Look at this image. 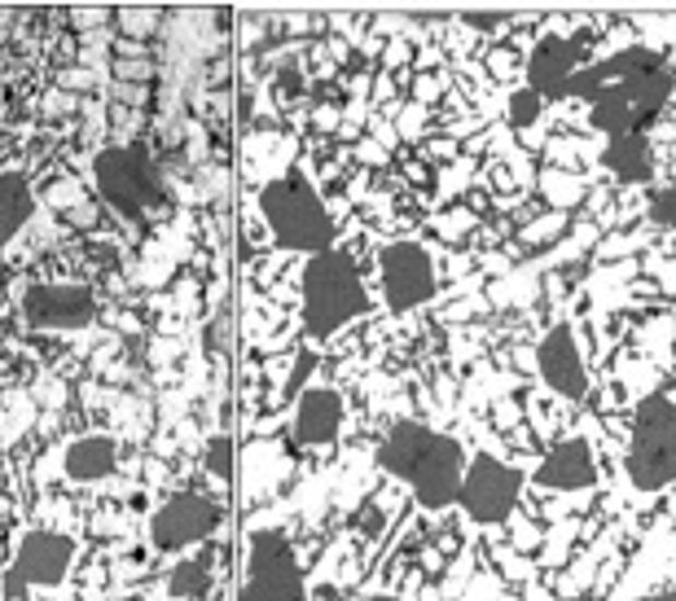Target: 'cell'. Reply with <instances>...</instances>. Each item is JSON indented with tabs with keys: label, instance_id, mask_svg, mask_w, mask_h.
Masks as SVG:
<instances>
[{
	"label": "cell",
	"instance_id": "22",
	"mask_svg": "<svg viewBox=\"0 0 676 601\" xmlns=\"http://www.w3.org/2000/svg\"><path fill=\"white\" fill-rule=\"evenodd\" d=\"M540 110H545V97H540L536 89H527V84H523V89H514V93H510L505 115H510V123H514V128H532V123L540 119Z\"/></svg>",
	"mask_w": 676,
	"mask_h": 601
},
{
	"label": "cell",
	"instance_id": "3",
	"mask_svg": "<svg viewBox=\"0 0 676 601\" xmlns=\"http://www.w3.org/2000/svg\"><path fill=\"white\" fill-rule=\"evenodd\" d=\"M259 211L272 228V237L299 255H325L334 250V220L320 202V193L307 185L303 172H285L272 185L259 189Z\"/></svg>",
	"mask_w": 676,
	"mask_h": 601
},
{
	"label": "cell",
	"instance_id": "4",
	"mask_svg": "<svg viewBox=\"0 0 676 601\" xmlns=\"http://www.w3.org/2000/svg\"><path fill=\"white\" fill-rule=\"evenodd\" d=\"M623 470L641 492H663L676 483V400L645 396L637 404Z\"/></svg>",
	"mask_w": 676,
	"mask_h": 601
},
{
	"label": "cell",
	"instance_id": "17",
	"mask_svg": "<svg viewBox=\"0 0 676 601\" xmlns=\"http://www.w3.org/2000/svg\"><path fill=\"white\" fill-rule=\"evenodd\" d=\"M606 172H610L615 180H623V185L645 180V176L654 172V150H650V141H645L641 132L615 137V141L606 145Z\"/></svg>",
	"mask_w": 676,
	"mask_h": 601
},
{
	"label": "cell",
	"instance_id": "1",
	"mask_svg": "<svg viewBox=\"0 0 676 601\" xmlns=\"http://www.w3.org/2000/svg\"><path fill=\"white\" fill-rule=\"evenodd\" d=\"M378 466L405 479L427 509H448L466 483V448L427 422H396L378 444Z\"/></svg>",
	"mask_w": 676,
	"mask_h": 601
},
{
	"label": "cell",
	"instance_id": "29",
	"mask_svg": "<svg viewBox=\"0 0 676 601\" xmlns=\"http://www.w3.org/2000/svg\"><path fill=\"white\" fill-rule=\"evenodd\" d=\"M357 154H365V163H383V158H387L378 141H361V145H357Z\"/></svg>",
	"mask_w": 676,
	"mask_h": 601
},
{
	"label": "cell",
	"instance_id": "9",
	"mask_svg": "<svg viewBox=\"0 0 676 601\" xmlns=\"http://www.w3.org/2000/svg\"><path fill=\"white\" fill-rule=\"evenodd\" d=\"M378 281H383V294L396 313H413L435 298L440 272H435V259L422 241H392L378 255Z\"/></svg>",
	"mask_w": 676,
	"mask_h": 601
},
{
	"label": "cell",
	"instance_id": "5",
	"mask_svg": "<svg viewBox=\"0 0 676 601\" xmlns=\"http://www.w3.org/2000/svg\"><path fill=\"white\" fill-rule=\"evenodd\" d=\"M93 176L102 198L128 220L141 224L159 202H163V180L154 172V163L141 150H102L93 158Z\"/></svg>",
	"mask_w": 676,
	"mask_h": 601
},
{
	"label": "cell",
	"instance_id": "19",
	"mask_svg": "<svg viewBox=\"0 0 676 601\" xmlns=\"http://www.w3.org/2000/svg\"><path fill=\"white\" fill-rule=\"evenodd\" d=\"M110 470H115V444H110L106 435H89V439L71 444V452H67V474H71L75 483H97V479H106Z\"/></svg>",
	"mask_w": 676,
	"mask_h": 601
},
{
	"label": "cell",
	"instance_id": "8",
	"mask_svg": "<svg viewBox=\"0 0 676 601\" xmlns=\"http://www.w3.org/2000/svg\"><path fill=\"white\" fill-rule=\"evenodd\" d=\"M518 496H523V470H514L497 457H475L466 466V483H462L457 505L466 509L470 522L501 527L518 514Z\"/></svg>",
	"mask_w": 676,
	"mask_h": 601
},
{
	"label": "cell",
	"instance_id": "18",
	"mask_svg": "<svg viewBox=\"0 0 676 601\" xmlns=\"http://www.w3.org/2000/svg\"><path fill=\"white\" fill-rule=\"evenodd\" d=\"M36 211V198H32V185L23 176H0V250H5L23 224L32 220Z\"/></svg>",
	"mask_w": 676,
	"mask_h": 601
},
{
	"label": "cell",
	"instance_id": "7",
	"mask_svg": "<svg viewBox=\"0 0 676 601\" xmlns=\"http://www.w3.org/2000/svg\"><path fill=\"white\" fill-rule=\"evenodd\" d=\"M242 601H307V584H303V570H299L285 535H277V531L250 535Z\"/></svg>",
	"mask_w": 676,
	"mask_h": 601
},
{
	"label": "cell",
	"instance_id": "25",
	"mask_svg": "<svg viewBox=\"0 0 676 601\" xmlns=\"http://www.w3.org/2000/svg\"><path fill=\"white\" fill-rule=\"evenodd\" d=\"M207 470H211V474H220V479H229V474H233V439H224V435H220V439H211V444H207Z\"/></svg>",
	"mask_w": 676,
	"mask_h": 601
},
{
	"label": "cell",
	"instance_id": "2",
	"mask_svg": "<svg viewBox=\"0 0 676 601\" xmlns=\"http://www.w3.org/2000/svg\"><path fill=\"white\" fill-rule=\"evenodd\" d=\"M303 326L312 339H329L365 313V281L348 250H325L303 263Z\"/></svg>",
	"mask_w": 676,
	"mask_h": 601
},
{
	"label": "cell",
	"instance_id": "13",
	"mask_svg": "<svg viewBox=\"0 0 676 601\" xmlns=\"http://www.w3.org/2000/svg\"><path fill=\"white\" fill-rule=\"evenodd\" d=\"M536 369L545 378V387L553 396H567V400H580L588 391V365H584V352L571 334V326H553L540 347H536Z\"/></svg>",
	"mask_w": 676,
	"mask_h": 601
},
{
	"label": "cell",
	"instance_id": "14",
	"mask_svg": "<svg viewBox=\"0 0 676 601\" xmlns=\"http://www.w3.org/2000/svg\"><path fill=\"white\" fill-rule=\"evenodd\" d=\"M536 483L540 487H553V492H584L597 483V457L588 448V439H562L545 452L540 470H536Z\"/></svg>",
	"mask_w": 676,
	"mask_h": 601
},
{
	"label": "cell",
	"instance_id": "16",
	"mask_svg": "<svg viewBox=\"0 0 676 601\" xmlns=\"http://www.w3.org/2000/svg\"><path fill=\"white\" fill-rule=\"evenodd\" d=\"M338 431H343V396H338L334 387H312V391H303L299 413H294V444H299V448H320V444H329Z\"/></svg>",
	"mask_w": 676,
	"mask_h": 601
},
{
	"label": "cell",
	"instance_id": "10",
	"mask_svg": "<svg viewBox=\"0 0 676 601\" xmlns=\"http://www.w3.org/2000/svg\"><path fill=\"white\" fill-rule=\"evenodd\" d=\"M215 522H220V505L211 496H202V492H176L150 518V540H154V549L176 553V549H189V544L207 540L215 531Z\"/></svg>",
	"mask_w": 676,
	"mask_h": 601
},
{
	"label": "cell",
	"instance_id": "23",
	"mask_svg": "<svg viewBox=\"0 0 676 601\" xmlns=\"http://www.w3.org/2000/svg\"><path fill=\"white\" fill-rule=\"evenodd\" d=\"M650 220L663 224V228H676V176L650 198Z\"/></svg>",
	"mask_w": 676,
	"mask_h": 601
},
{
	"label": "cell",
	"instance_id": "30",
	"mask_svg": "<svg viewBox=\"0 0 676 601\" xmlns=\"http://www.w3.org/2000/svg\"><path fill=\"white\" fill-rule=\"evenodd\" d=\"M645 601H676V588L672 592H658V597H645Z\"/></svg>",
	"mask_w": 676,
	"mask_h": 601
},
{
	"label": "cell",
	"instance_id": "26",
	"mask_svg": "<svg viewBox=\"0 0 676 601\" xmlns=\"http://www.w3.org/2000/svg\"><path fill=\"white\" fill-rule=\"evenodd\" d=\"M562 228H567V215H545L540 224H527L523 228V241H536V246H545V241H553V237H562Z\"/></svg>",
	"mask_w": 676,
	"mask_h": 601
},
{
	"label": "cell",
	"instance_id": "20",
	"mask_svg": "<svg viewBox=\"0 0 676 601\" xmlns=\"http://www.w3.org/2000/svg\"><path fill=\"white\" fill-rule=\"evenodd\" d=\"M172 597H185V601H198L211 592V570H207V557H194V562H180L167 579Z\"/></svg>",
	"mask_w": 676,
	"mask_h": 601
},
{
	"label": "cell",
	"instance_id": "24",
	"mask_svg": "<svg viewBox=\"0 0 676 601\" xmlns=\"http://www.w3.org/2000/svg\"><path fill=\"white\" fill-rule=\"evenodd\" d=\"M470 228H475V211H448V215L435 220V233H440L444 241H457V237H466Z\"/></svg>",
	"mask_w": 676,
	"mask_h": 601
},
{
	"label": "cell",
	"instance_id": "6",
	"mask_svg": "<svg viewBox=\"0 0 676 601\" xmlns=\"http://www.w3.org/2000/svg\"><path fill=\"white\" fill-rule=\"evenodd\" d=\"M667 97H672V75L667 71H650V75H637V80H623V84L606 89L593 102L588 123L597 132H610V141L615 137H632L641 123H650L663 110Z\"/></svg>",
	"mask_w": 676,
	"mask_h": 601
},
{
	"label": "cell",
	"instance_id": "15",
	"mask_svg": "<svg viewBox=\"0 0 676 601\" xmlns=\"http://www.w3.org/2000/svg\"><path fill=\"white\" fill-rule=\"evenodd\" d=\"M580 58H584V40H545L532 54L527 67V89H536L540 97H567L571 80L580 75Z\"/></svg>",
	"mask_w": 676,
	"mask_h": 601
},
{
	"label": "cell",
	"instance_id": "27",
	"mask_svg": "<svg viewBox=\"0 0 676 601\" xmlns=\"http://www.w3.org/2000/svg\"><path fill=\"white\" fill-rule=\"evenodd\" d=\"M510 522H514V549H518V553H532V549H536V544H540V540H545V535H540V527H536V522H523V518H518V514H514V518H510Z\"/></svg>",
	"mask_w": 676,
	"mask_h": 601
},
{
	"label": "cell",
	"instance_id": "11",
	"mask_svg": "<svg viewBox=\"0 0 676 601\" xmlns=\"http://www.w3.org/2000/svg\"><path fill=\"white\" fill-rule=\"evenodd\" d=\"M23 317L32 330H80L97 317V294L89 285H32L23 294Z\"/></svg>",
	"mask_w": 676,
	"mask_h": 601
},
{
	"label": "cell",
	"instance_id": "21",
	"mask_svg": "<svg viewBox=\"0 0 676 601\" xmlns=\"http://www.w3.org/2000/svg\"><path fill=\"white\" fill-rule=\"evenodd\" d=\"M540 193L553 202L558 215H567V207H575V202L584 198V180L571 176V172H545V176H540Z\"/></svg>",
	"mask_w": 676,
	"mask_h": 601
},
{
	"label": "cell",
	"instance_id": "28",
	"mask_svg": "<svg viewBox=\"0 0 676 601\" xmlns=\"http://www.w3.org/2000/svg\"><path fill=\"white\" fill-rule=\"evenodd\" d=\"M440 89H444L440 80H431V75H422V80H418V102H431V97H440Z\"/></svg>",
	"mask_w": 676,
	"mask_h": 601
},
{
	"label": "cell",
	"instance_id": "12",
	"mask_svg": "<svg viewBox=\"0 0 676 601\" xmlns=\"http://www.w3.org/2000/svg\"><path fill=\"white\" fill-rule=\"evenodd\" d=\"M71 557H75V544L58 531H32L23 544H19V557L10 566V579H5V592L19 597L23 588L32 584H58L67 570H71Z\"/></svg>",
	"mask_w": 676,
	"mask_h": 601
}]
</instances>
